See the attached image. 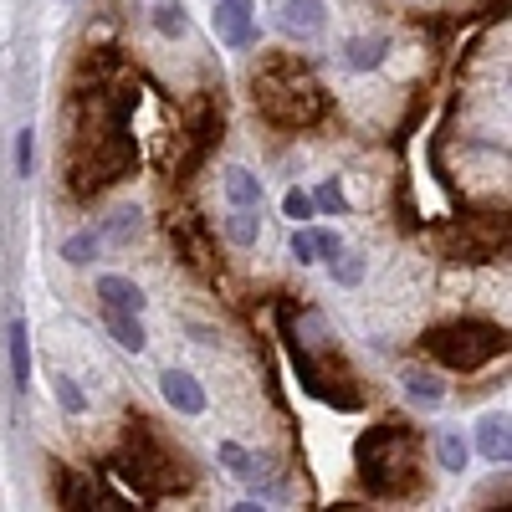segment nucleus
I'll list each match as a JSON object with an SVG mask.
<instances>
[{"instance_id": "obj_16", "label": "nucleus", "mask_w": 512, "mask_h": 512, "mask_svg": "<svg viewBox=\"0 0 512 512\" xmlns=\"http://www.w3.org/2000/svg\"><path fill=\"white\" fill-rule=\"evenodd\" d=\"M384 52H390V41H384V36H349V47H344L349 67H359V72H374L384 62Z\"/></svg>"}, {"instance_id": "obj_2", "label": "nucleus", "mask_w": 512, "mask_h": 512, "mask_svg": "<svg viewBox=\"0 0 512 512\" xmlns=\"http://www.w3.org/2000/svg\"><path fill=\"white\" fill-rule=\"evenodd\" d=\"M256 103H262V113L282 128H308L328 113V93L318 88V77L297 62H272L256 77Z\"/></svg>"}, {"instance_id": "obj_6", "label": "nucleus", "mask_w": 512, "mask_h": 512, "mask_svg": "<svg viewBox=\"0 0 512 512\" xmlns=\"http://www.w3.org/2000/svg\"><path fill=\"white\" fill-rule=\"evenodd\" d=\"M159 395H164V405L169 410H180V415H205V390H200V379L195 374H185V369H164L159 374Z\"/></svg>"}, {"instance_id": "obj_15", "label": "nucleus", "mask_w": 512, "mask_h": 512, "mask_svg": "<svg viewBox=\"0 0 512 512\" xmlns=\"http://www.w3.org/2000/svg\"><path fill=\"white\" fill-rule=\"evenodd\" d=\"M226 241L231 246H256V241H262V216H256V205H231Z\"/></svg>"}, {"instance_id": "obj_4", "label": "nucleus", "mask_w": 512, "mask_h": 512, "mask_svg": "<svg viewBox=\"0 0 512 512\" xmlns=\"http://www.w3.org/2000/svg\"><path fill=\"white\" fill-rule=\"evenodd\" d=\"M118 477L134 487L139 497H164V492H175V487H180V466L169 461V456L139 431V446L118 456Z\"/></svg>"}, {"instance_id": "obj_9", "label": "nucleus", "mask_w": 512, "mask_h": 512, "mask_svg": "<svg viewBox=\"0 0 512 512\" xmlns=\"http://www.w3.org/2000/svg\"><path fill=\"white\" fill-rule=\"evenodd\" d=\"M139 236H144V210L139 205H118L113 216L103 221V231H98L103 246H134Z\"/></svg>"}, {"instance_id": "obj_13", "label": "nucleus", "mask_w": 512, "mask_h": 512, "mask_svg": "<svg viewBox=\"0 0 512 512\" xmlns=\"http://www.w3.org/2000/svg\"><path fill=\"white\" fill-rule=\"evenodd\" d=\"M103 323H108V333H113L118 349H128V354H144V349H149V333H144L139 313H113V308H108Z\"/></svg>"}, {"instance_id": "obj_21", "label": "nucleus", "mask_w": 512, "mask_h": 512, "mask_svg": "<svg viewBox=\"0 0 512 512\" xmlns=\"http://www.w3.org/2000/svg\"><path fill=\"white\" fill-rule=\"evenodd\" d=\"M154 26H159L164 36H185V31H190V16H185V6H180V0H159Z\"/></svg>"}, {"instance_id": "obj_5", "label": "nucleus", "mask_w": 512, "mask_h": 512, "mask_svg": "<svg viewBox=\"0 0 512 512\" xmlns=\"http://www.w3.org/2000/svg\"><path fill=\"white\" fill-rule=\"evenodd\" d=\"M210 26H216V36L226 41V47H251L256 41V11L251 0H216V11H210Z\"/></svg>"}, {"instance_id": "obj_23", "label": "nucleus", "mask_w": 512, "mask_h": 512, "mask_svg": "<svg viewBox=\"0 0 512 512\" xmlns=\"http://www.w3.org/2000/svg\"><path fill=\"white\" fill-rule=\"evenodd\" d=\"M344 185H338V180H323L318 185V195H313V210H323V216H344Z\"/></svg>"}, {"instance_id": "obj_12", "label": "nucleus", "mask_w": 512, "mask_h": 512, "mask_svg": "<svg viewBox=\"0 0 512 512\" xmlns=\"http://www.w3.org/2000/svg\"><path fill=\"white\" fill-rule=\"evenodd\" d=\"M477 446H482V456H487V461H507L512 436H507V415H502V410H492V415H482V420H477Z\"/></svg>"}, {"instance_id": "obj_25", "label": "nucleus", "mask_w": 512, "mask_h": 512, "mask_svg": "<svg viewBox=\"0 0 512 512\" xmlns=\"http://www.w3.org/2000/svg\"><path fill=\"white\" fill-rule=\"evenodd\" d=\"M52 390H57L62 410H72V415H82V410H88V400H82V390H77V384H72L67 374H57V379H52Z\"/></svg>"}, {"instance_id": "obj_22", "label": "nucleus", "mask_w": 512, "mask_h": 512, "mask_svg": "<svg viewBox=\"0 0 512 512\" xmlns=\"http://www.w3.org/2000/svg\"><path fill=\"white\" fill-rule=\"evenodd\" d=\"M292 256H297L303 267L323 262V236H318V231H292Z\"/></svg>"}, {"instance_id": "obj_24", "label": "nucleus", "mask_w": 512, "mask_h": 512, "mask_svg": "<svg viewBox=\"0 0 512 512\" xmlns=\"http://www.w3.org/2000/svg\"><path fill=\"white\" fill-rule=\"evenodd\" d=\"M282 216H287L292 226L313 221V195H308V190H287V195H282Z\"/></svg>"}, {"instance_id": "obj_14", "label": "nucleus", "mask_w": 512, "mask_h": 512, "mask_svg": "<svg viewBox=\"0 0 512 512\" xmlns=\"http://www.w3.org/2000/svg\"><path fill=\"white\" fill-rule=\"evenodd\" d=\"M221 466H226V472L236 477V482H262V456H251L241 441H221Z\"/></svg>"}, {"instance_id": "obj_8", "label": "nucleus", "mask_w": 512, "mask_h": 512, "mask_svg": "<svg viewBox=\"0 0 512 512\" xmlns=\"http://www.w3.org/2000/svg\"><path fill=\"white\" fill-rule=\"evenodd\" d=\"M98 297H103V308H113V313H144V287L139 282H128V277H118V272H108V277H98Z\"/></svg>"}, {"instance_id": "obj_27", "label": "nucleus", "mask_w": 512, "mask_h": 512, "mask_svg": "<svg viewBox=\"0 0 512 512\" xmlns=\"http://www.w3.org/2000/svg\"><path fill=\"white\" fill-rule=\"evenodd\" d=\"M16 169L31 175V134H16Z\"/></svg>"}, {"instance_id": "obj_10", "label": "nucleus", "mask_w": 512, "mask_h": 512, "mask_svg": "<svg viewBox=\"0 0 512 512\" xmlns=\"http://www.w3.org/2000/svg\"><path fill=\"white\" fill-rule=\"evenodd\" d=\"M6 349H11V379H16V390H31V333H26V318H11Z\"/></svg>"}, {"instance_id": "obj_1", "label": "nucleus", "mask_w": 512, "mask_h": 512, "mask_svg": "<svg viewBox=\"0 0 512 512\" xmlns=\"http://www.w3.org/2000/svg\"><path fill=\"white\" fill-rule=\"evenodd\" d=\"M359 482L379 497H405L415 487V431L410 425H374L354 446Z\"/></svg>"}, {"instance_id": "obj_26", "label": "nucleus", "mask_w": 512, "mask_h": 512, "mask_svg": "<svg viewBox=\"0 0 512 512\" xmlns=\"http://www.w3.org/2000/svg\"><path fill=\"white\" fill-rule=\"evenodd\" d=\"M333 277L344 282V287H354V282L364 277V262H359V256H349V251H338V256H333Z\"/></svg>"}, {"instance_id": "obj_20", "label": "nucleus", "mask_w": 512, "mask_h": 512, "mask_svg": "<svg viewBox=\"0 0 512 512\" xmlns=\"http://www.w3.org/2000/svg\"><path fill=\"white\" fill-rule=\"evenodd\" d=\"M62 507H98V492L88 477H77V472H62Z\"/></svg>"}, {"instance_id": "obj_11", "label": "nucleus", "mask_w": 512, "mask_h": 512, "mask_svg": "<svg viewBox=\"0 0 512 512\" xmlns=\"http://www.w3.org/2000/svg\"><path fill=\"white\" fill-rule=\"evenodd\" d=\"M400 384H405V395H410L415 405H425V410H436V405L446 400V379L431 374V369H405Z\"/></svg>"}, {"instance_id": "obj_3", "label": "nucleus", "mask_w": 512, "mask_h": 512, "mask_svg": "<svg viewBox=\"0 0 512 512\" xmlns=\"http://www.w3.org/2000/svg\"><path fill=\"white\" fill-rule=\"evenodd\" d=\"M420 344H425V354H431L436 364L472 374V369L492 364V359L507 349V338H502V328H492V323H446V328H431Z\"/></svg>"}, {"instance_id": "obj_19", "label": "nucleus", "mask_w": 512, "mask_h": 512, "mask_svg": "<svg viewBox=\"0 0 512 512\" xmlns=\"http://www.w3.org/2000/svg\"><path fill=\"white\" fill-rule=\"evenodd\" d=\"M98 246H103V241H98V231H77V236H67V241H62V256H67L72 267H88L93 256H98Z\"/></svg>"}, {"instance_id": "obj_17", "label": "nucleus", "mask_w": 512, "mask_h": 512, "mask_svg": "<svg viewBox=\"0 0 512 512\" xmlns=\"http://www.w3.org/2000/svg\"><path fill=\"white\" fill-rule=\"evenodd\" d=\"M436 461L446 466V472H466V466H472V441H466L461 431H441L436 436Z\"/></svg>"}, {"instance_id": "obj_7", "label": "nucleus", "mask_w": 512, "mask_h": 512, "mask_svg": "<svg viewBox=\"0 0 512 512\" xmlns=\"http://www.w3.org/2000/svg\"><path fill=\"white\" fill-rule=\"evenodd\" d=\"M277 26L287 36H297V41H313V36H323L328 11H323V0H282V6H277Z\"/></svg>"}, {"instance_id": "obj_18", "label": "nucleus", "mask_w": 512, "mask_h": 512, "mask_svg": "<svg viewBox=\"0 0 512 512\" xmlns=\"http://www.w3.org/2000/svg\"><path fill=\"white\" fill-rule=\"evenodd\" d=\"M226 200H231V205H262V180H256L251 169L231 164V169H226Z\"/></svg>"}]
</instances>
